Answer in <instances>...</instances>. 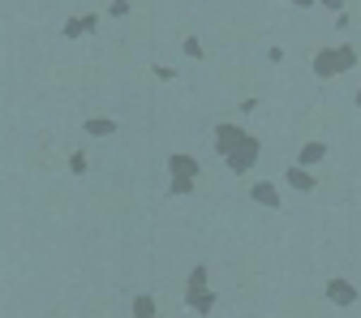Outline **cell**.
I'll use <instances>...</instances> for the list:
<instances>
[{
	"label": "cell",
	"mask_w": 361,
	"mask_h": 318,
	"mask_svg": "<svg viewBox=\"0 0 361 318\" xmlns=\"http://www.w3.org/2000/svg\"><path fill=\"white\" fill-rule=\"evenodd\" d=\"M323 155H327V142H305V147H301V155H297V164H301V168H310V164H319Z\"/></svg>",
	"instance_id": "9c48e42d"
},
{
	"label": "cell",
	"mask_w": 361,
	"mask_h": 318,
	"mask_svg": "<svg viewBox=\"0 0 361 318\" xmlns=\"http://www.w3.org/2000/svg\"><path fill=\"white\" fill-rule=\"evenodd\" d=\"M108 13H112V18H129V0H112Z\"/></svg>",
	"instance_id": "5bb4252c"
},
{
	"label": "cell",
	"mask_w": 361,
	"mask_h": 318,
	"mask_svg": "<svg viewBox=\"0 0 361 318\" xmlns=\"http://www.w3.org/2000/svg\"><path fill=\"white\" fill-rule=\"evenodd\" d=\"M168 172H172V181H168V194H194V176L202 172V164L194 159V155H172L168 159Z\"/></svg>",
	"instance_id": "6da1fadb"
},
{
	"label": "cell",
	"mask_w": 361,
	"mask_h": 318,
	"mask_svg": "<svg viewBox=\"0 0 361 318\" xmlns=\"http://www.w3.org/2000/svg\"><path fill=\"white\" fill-rule=\"evenodd\" d=\"M241 138H245V129H241V125H215V147H219V155H228Z\"/></svg>",
	"instance_id": "277c9868"
},
{
	"label": "cell",
	"mask_w": 361,
	"mask_h": 318,
	"mask_svg": "<svg viewBox=\"0 0 361 318\" xmlns=\"http://www.w3.org/2000/svg\"><path fill=\"white\" fill-rule=\"evenodd\" d=\"M327 297L340 301V305H353V301H357V288H353L348 280H331V284H327Z\"/></svg>",
	"instance_id": "ba28073f"
},
{
	"label": "cell",
	"mask_w": 361,
	"mask_h": 318,
	"mask_svg": "<svg viewBox=\"0 0 361 318\" xmlns=\"http://www.w3.org/2000/svg\"><path fill=\"white\" fill-rule=\"evenodd\" d=\"M357 108H361V90H357Z\"/></svg>",
	"instance_id": "d6986e66"
},
{
	"label": "cell",
	"mask_w": 361,
	"mask_h": 318,
	"mask_svg": "<svg viewBox=\"0 0 361 318\" xmlns=\"http://www.w3.org/2000/svg\"><path fill=\"white\" fill-rule=\"evenodd\" d=\"M133 318H159L155 314V297H133Z\"/></svg>",
	"instance_id": "7c38bea8"
},
{
	"label": "cell",
	"mask_w": 361,
	"mask_h": 318,
	"mask_svg": "<svg viewBox=\"0 0 361 318\" xmlns=\"http://www.w3.org/2000/svg\"><path fill=\"white\" fill-rule=\"evenodd\" d=\"M82 129L90 133V138H112V133H116V121H112V116H90Z\"/></svg>",
	"instance_id": "52a82bcc"
},
{
	"label": "cell",
	"mask_w": 361,
	"mask_h": 318,
	"mask_svg": "<svg viewBox=\"0 0 361 318\" xmlns=\"http://www.w3.org/2000/svg\"><path fill=\"white\" fill-rule=\"evenodd\" d=\"M86 30H99V13H82V18L65 22V39H78V35H86Z\"/></svg>",
	"instance_id": "8992f818"
},
{
	"label": "cell",
	"mask_w": 361,
	"mask_h": 318,
	"mask_svg": "<svg viewBox=\"0 0 361 318\" xmlns=\"http://www.w3.org/2000/svg\"><path fill=\"white\" fill-rule=\"evenodd\" d=\"M185 305H190L194 314H211V310H215V293H211L207 284H202V288H190V293H185Z\"/></svg>",
	"instance_id": "5b68a950"
},
{
	"label": "cell",
	"mask_w": 361,
	"mask_h": 318,
	"mask_svg": "<svg viewBox=\"0 0 361 318\" xmlns=\"http://www.w3.org/2000/svg\"><path fill=\"white\" fill-rule=\"evenodd\" d=\"M250 194H254V202H262V207H280V194H276V185H271V181H262V185H254Z\"/></svg>",
	"instance_id": "30bf717a"
},
{
	"label": "cell",
	"mask_w": 361,
	"mask_h": 318,
	"mask_svg": "<svg viewBox=\"0 0 361 318\" xmlns=\"http://www.w3.org/2000/svg\"><path fill=\"white\" fill-rule=\"evenodd\" d=\"M323 5H327V9H336V13H340V9H344V0H323Z\"/></svg>",
	"instance_id": "e0dca14e"
},
{
	"label": "cell",
	"mask_w": 361,
	"mask_h": 318,
	"mask_svg": "<svg viewBox=\"0 0 361 318\" xmlns=\"http://www.w3.org/2000/svg\"><path fill=\"white\" fill-rule=\"evenodd\" d=\"M202 284H207V267H194L190 271V288H202Z\"/></svg>",
	"instance_id": "2e32d148"
},
{
	"label": "cell",
	"mask_w": 361,
	"mask_h": 318,
	"mask_svg": "<svg viewBox=\"0 0 361 318\" xmlns=\"http://www.w3.org/2000/svg\"><path fill=\"white\" fill-rule=\"evenodd\" d=\"M293 5H301V9H310V5H314V0H293Z\"/></svg>",
	"instance_id": "ac0fdd59"
},
{
	"label": "cell",
	"mask_w": 361,
	"mask_h": 318,
	"mask_svg": "<svg viewBox=\"0 0 361 318\" xmlns=\"http://www.w3.org/2000/svg\"><path fill=\"white\" fill-rule=\"evenodd\" d=\"M353 65H357V52L353 48H327V52L314 56V73H319V78H336V73H344Z\"/></svg>",
	"instance_id": "7a4b0ae2"
},
{
	"label": "cell",
	"mask_w": 361,
	"mask_h": 318,
	"mask_svg": "<svg viewBox=\"0 0 361 318\" xmlns=\"http://www.w3.org/2000/svg\"><path fill=\"white\" fill-rule=\"evenodd\" d=\"M69 172H73V176H82V172H86V155H82V151H78V155H69Z\"/></svg>",
	"instance_id": "4fadbf2b"
},
{
	"label": "cell",
	"mask_w": 361,
	"mask_h": 318,
	"mask_svg": "<svg viewBox=\"0 0 361 318\" xmlns=\"http://www.w3.org/2000/svg\"><path fill=\"white\" fill-rule=\"evenodd\" d=\"M185 56H194V61H202V43H198V39H194V35H190V39H185Z\"/></svg>",
	"instance_id": "9a60e30c"
},
{
	"label": "cell",
	"mask_w": 361,
	"mask_h": 318,
	"mask_svg": "<svg viewBox=\"0 0 361 318\" xmlns=\"http://www.w3.org/2000/svg\"><path fill=\"white\" fill-rule=\"evenodd\" d=\"M288 185H293V190H305V194H310V190H314V176H310V172H305V168L297 164V168H288Z\"/></svg>",
	"instance_id": "8fae6325"
},
{
	"label": "cell",
	"mask_w": 361,
	"mask_h": 318,
	"mask_svg": "<svg viewBox=\"0 0 361 318\" xmlns=\"http://www.w3.org/2000/svg\"><path fill=\"white\" fill-rule=\"evenodd\" d=\"M254 159H258V138H250V133H245V138L228 151V155H224V164H228L233 172H245V168H254Z\"/></svg>",
	"instance_id": "3957f363"
}]
</instances>
